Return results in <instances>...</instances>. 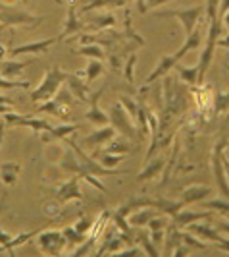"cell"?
<instances>
[{
    "instance_id": "6da1fadb",
    "label": "cell",
    "mask_w": 229,
    "mask_h": 257,
    "mask_svg": "<svg viewBox=\"0 0 229 257\" xmlns=\"http://www.w3.org/2000/svg\"><path fill=\"white\" fill-rule=\"evenodd\" d=\"M66 79H68V72H64L60 66H50L44 72V77L40 79V83L31 91V101L35 104L50 101L52 97L60 91V87H62V83H64Z\"/></svg>"
},
{
    "instance_id": "7a4b0ae2",
    "label": "cell",
    "mask_w": 229,
    "mask_h": 257,
    "mask_svg": "<svg viewBox=\"0 0 229 257\" xmlns=\"http://www.w3.org/2000/svg\"><path fill=\"white\" fill-rule=\"evenodd\" d=\"M60 168H62L64 172H68V174H76V176H79V178H83L87 184H90V186H92L94 190H98V192H102V193L108 192V188H106L96 176H92L89 170L79 163V159L76 157V153H74L72 147H70L68 151H64V157H62V161H60Z\"/></svg>"
},
{
    "instance_id": "3957f363",
    "label": "cell",
    "mask_w": 229,
    "mask_h": 257,
    "mask_svg": "<svg viewBox=\"0 0 229 257\" xmlns=\"http://www.w3.org/2000/svg\"><path fill=\"white\" fill-rule=\"evenodd\" d=\"M44 18L42 16H33L24 10H18L8 4H0V29H8V27H20V26H33L37 27L42 24Z\"/></svg>"
},
{
    "instance_id": "277c9868",
    "label": "cell",
    "mask_w": 229,
    "mask_h": 257,
    "mask_svg": "<svg viewBox=\"0 0 229 257\" xmlns=\"http://www.w3.org/2000/svg\"><path fill=\"white\" fill-rule=\"evenodd\" d=\"M228 140L222 138L214 143V149L210 155V165H212V172H214V180H216L218 192L224 199H229V184L228 176H226V167H224V149H226Z\"/></svg>"
},
{
    "instance_id": "5b68a950",
    "label": "cell",
    "mask_w": 229,
    "mask_h": 257,
    "mask_svg": "<svg viewBox=\"0 0 229 257\" xmlns=\"http://www.w3.org/2000/svg\"><path fill=\"white\" fill-rule=\"evenodd\" d=\"M108 118H110V124L114 126V130L120 136H124L128 140H133V142L139 140V130H137L133 118L128 114V110L124 108V104L120 103V101L112 104V108L108 112Z\"/></svg>"
},
{
    "instance_id": "8992f818",
    "label": "cell",
    "mask_w": 229,
    "mask_h": 257,
    "mask_svg": "<svg viewBox=\"0 0 229 257\" xmlns=\"http://www.w3.org/2000/svg\"><path fill=\"white\" fill-rule=\"evenodd\" d=\"M204 16L202 6H192V8H179V10H160L154 12V18H176L179 24L183 26L185 37L191 35L192 29L198 26L200 18Z\"/></svg>"
},
{
    "instance_id": "52a82bcc",
    "label": "cell",
    "mask_w": 229,
    "mask_h": 257,
    "mask_svg": "<svg viewBox=\"0 0 229 257\" xmlns=\"http://www.w3.org/2000/svg\"><path fill=\"white\" fill-rule=\"evenodd\" d=\"M35 240H37L38 249H40L44 255H62L66 249H68L64 232L56 230V228H50V230L46 228V230L37 232Z\"/></svg>"
},
{
    "instance_id": "ba28073f",
    "label": "cell",
    "mask_w": 229,
    "mask_h": 257,
    "mask_svg": "<svg viewBox=\"0 0 229 257\" xmlns=\"http://www.w3.org/2000/svg\"><path fill=\"white\" fill-rule=\"evenodd\" d=\"M66 143H68V147H72V149H74V153H76V157L79 159V163L87 168L92 176H96V178H104V176H118V174H126V170H116V168L102 167L100 163H98L92 155L85 153V151H83V149H81L74 140L66 138Z\"/></svg>"
},
{
    "instance_id": "9c48e42d",
    "label": "cell",
    "mask_w": 229,
    "mask_h": 257,
    "mask_svg": "<svg viewBox=\"0 0 229 257\" xmlns=\"http://www.w3.org/2000/svg\"><path fill=\"white\" fill-rule=\"evenodd\" d=\"M81 178L72 174V178L64 184H60L54 192V197H56V203L62 207L70 201H81L83 199V192H81V186H79Z\"/></svg>"
},
{
    "instance_id": "30bf717a",
    "label": "cell",
    "mask_w": 229,
    "mask_h": 257,
    "mask_svg": "<svg viewBox=\"0 0 229 257\" xmlns=\"http://www.w3.org/2000/svg\"><path fill=\"white\" fill-rule=\"evenodd\" d=\"M4 118V122H6V126H22V128H29L33 130L35 134H40V132H44V130H48L52 126L48 120H44V118H33V116H22V114H14V112H4L2 114Z\"/></svg>"
},
{
    "instance_id": "8fae6325",
    "label": "cell",
    "mask_w": 229,
    "mask_h": 257,
    "mask_svg": "<svg viewBox=\"0 0 229 257\" xmlns=\"http://www.w3.org/2000/svg\"><path fill=\"white\" fill-rule=\"evenodd\" d=\"M77 0H68V16L64 20V29L58 35V41H66L72 35H77L85 29V24L79 20V12H77Z\"/></svg>"
},
{
    "instance_id": "7c38bea8",
    "label": "cell",
    "mask_w": 229,
    "mask_h": 257,
    "mask_svg": "<svg viewBox=\"0 0 229 257\" xmlns=\"http://www.w3.org/2000/svg\"><path fill=\"white\" fill-rule=\"evenodd\" d=\"M116 134H118V132L114 130V126H112V124H106V126H100L98 130H94L92 134H89V136L83 140V145H85L87 149H90V151H98V149H102L112 138H116Z\"/></svg>"
},
{
    "instance_id": "4fadbf2b",
    "label": "cell",
    "mask_w": 229,
    "mask_h": 257,
    "mask_svg": "<svg viewBox=\"0 0 229 257\" xmlns=\"http://www.w3.org/2000/svg\"><path fill=\"white\" fill-rule=\"evenodd\" d=\"M212 188L210 186H202V184H191L187 188H183L179 193V201L185 207L192 205V203H202L206 197L212 195Z\"/></svg>"
},
{
    "instance_id": "5bb4252c",
    "label": "cell",
    "mask_w": 229,
    "mask_h": 257,
    "mask_svg": "<svg viewBox=\"0 0 229 257\" xmlns=\"http://www.w3.org/2000/svg\"><path fill=\"white\" fill-rule=\"evenodd\" d=\"M100 95L102 91H96V93H92L89 99V108H87V112H85V120L92 124V126H96V128H100V126H106V124H110V118L108 114L104 112L100 108Z\"/></svg>"
},
{
    "instance_id": "9a60e30c",
    "label": "cell",
    "mask_w": 229,
    "mask_h": 257,
    "mask_svg": "<svg viewBox=\"0 0 229 257\" xmlns=\"http://www.w3.org/2000/svg\"><path fill=\"white\" fill-rule=\"evenodd\" d=\"M54 43H58V37L52 39H42V41H35V43H26V45H20V47H14L8 49V54L12 56H20V54H35V56H42L46 54Z\"/></svg>"
},
{
    "instance_id": "2e32d148",
    "label": "cell",
    "mask_w": 229,
    "mask_h": 257,
    "mask_svg": "<svg viewBox=\"0 0 229 257\" xmlns=\"http://www.w3.org/2000/svg\"><path fill=\"white\" fill-rule=\"evenodd\" d=\"M206 219H212V211L210 209H206V211H191V209H185L183 207L172 220L183 230V228H187L192 222H200V220H206Z\"/></svg>"
},
{
    "instance_id": "e0dca14e",
    "label": "cell",
    "mask_w": 229,
    "mask_h": 257,
    "mask_svg": "<svg viewBox=\"0 0 229 257\" xmlns=\"http://www.w3.org/2000/svg\"><path fill=\"white\" fill-rule=\"evenodd\" d=\"M178 62H179V58L176 54H164V56L160 58V62L156 64V68L150 72V76L144 79V87L152 85L158 77H164L166 74H170L172 70H176V64H178Z\"/></svg>"
},
{
    "instance_id": "ac0fdd59",
    "label": "cell",
    "mask_w": 229,
    "mask_h": 257,
    "mask_svg": "<svg viewBox=\"0 0 229 257\" xmlns=\"http://www.w3.org/2000/svg\"><path fill=\"white\" fill-rule=\"evenodd\" d=\"M77 130H79V124H60V126H50L48 130L40 132L38 138L44 143H52V142H58V140L70 138L72 134H76Z\"/></svg>"
},
{
    "instance_id": "d6986e66",
    "label": "cell",
    "mask_w": 229,
    "mask_h": 257,
    "mask_svg": "<svg viewBox=\"0 0 229 257\" xmlns=\"http://www.w3.org/2000/svg\"><path fill=\"white\" fill-rule=\"evenodd\" d=\"M66 83H68V89L72 91V95L76 97L79 103H89L92 89L89 87L87 81H81L79 79V74H68Z\"/></svg>"
},
{
    "instance_id": "ffe728a7",
    "label": "cell",
    "mask_w": 229,
    "mask_h": 257,
    "mask_svg": "<svg viewBox=\"0 0 229 257\" xmlns=\"http://www.w3.org/2000/svg\"><path fill=\"white\" fill-rule=\"evenodd\" d=\"M164 168H166V161L162 157H156V155H154L150 161H146L144 168L137 174V182H139V184H144V182H148V180H156V178L164 172Z\"/></svg>"
},
{
    "instance_id": "44dd1931",
    "label": "cell",
    "mask_w": 229,
    "mask_h": 257,
    "mask_svg": "<svg viewBox=\"0 0 229 257\" xmlns=\"http://www.w3.org/2000/svg\"><path fill=\"white\" fill-rule=\"evenodd\" d=\"M160 211L154 209V207H140V209H135L131 215L128 217L129 224L133 228H146V224L150 222V219H154Z\"/></svg>"
},
{
    "instance_id": "7402d4cb",
    "label": "cell",
    "mask_w": 229,
    "mask_h": 257,
    "mask_svg": "<svg viewBox=\"0 0 229 257\" xmlns=\"http://www.w3.org/2000/svg\"><path fill=\"white\" fill-rule=\"evenodd\" d=\"M146 205L154 207V209H158L160 213L168 215L170 219H174V217L178 215L179 211L185 207L183 203H181V201H172V199H166V197H156V199H150V197H148Z\"/></svg>"
},
{
    "instance_id": "603a6c76",
    "label": "cell",
    "mask_w": 229,
    "mask_h": 257,
    "mask_svg": "<svg viewBox=\"0 0 229 257\" xmlns=\"http://www.w3.org/2000/svg\"><path fill=\"white\" fill-rule=\"evenodd\" d=\"M181 228H179L178 224L172 220L170 224H168V228H166V238H164V249H162V255H172L174 253V249L178 247L181 242H183V238H181Z\"/></svg>"
},
{
    "instance_id": "cb8c5ba5",
    "label": "cell",
    "mask_w": 229,
    "mask_h": 257,
    "mask_svg": "<svg viewBox=\"0 0 229 257\" xmlns=\"http://www.w3.org/2000/svg\"><path fill=\"white\" fill-rule=\"evenodd\" d=\"M126 4H128V0H87L79 8V16L89 14L92 10H116V8H124Z\"/></svg>"
},
{
    "instance_id": "d4e9b609",
    "label": "cell",
    "mask_w": 229,
    "mask_h": 257,
    "mask_svg": "<svg viewBox=\"0 0 229 257\" xmlns=\"http://www.w3.org/2000/svg\"><path fill=\"white\" fill-rule=\"evenodd\" d=\"M187 230L194 234V236H198L200 240H210V242H220L222 240V232L216 230V226H212V224H198V222H192L187 226Z\"/></svg>"
},
{
    "instance_id": "484cf974",
    "label": "cell",
    "mask_w": 229,
    "mask_h": 257,
    "mask_svg": "<svg viewBox=\"0 0 229 257\" xmlns=\"http://www.w3.org/2000/svg\"><path fill=\"white\" fill-rule=\"evenodd\" d=\"M22 174V165L14 163V161H4L0 163V180L6 186H14Z\"/></svg>"
},
{
    "instance_id": "4316f807",
    "label": "cell",
    "mask_w": 229,
    "mask_h": 257,
    "mask_svg": "<svg viewBox=\"0 0 229 257\" xmlns=\"http://www.w3.org/2000/svg\"><path fill=\"white\" fill-rule=\"evenodd\" d=\"M33 64V60H26V62H18V60H2L0 62V76L6 79H18V76L26 70L27 66Z\"/></svg>"
},
{
    "instance_id": "83f0119b",
    "label": "cell",
    "mask_w": 229,
    "mask_h": 257,
    "mask_svg": "<svg viewBox=\"0 0 229 257\" xmlns=\"http://www.w3.org/2000/svg\"><path fill=\"white\" fill-rule=\"evenodd\" d=\"M200 45H202V29L194 27V29H192L191 35H187V37H185V43H183V45L179 47V51H178V52H174V54H176V56H178L179 60H181V58H183V56H185L187 52L196 51V49H198Z\"/></svg>"
},
{
    "instance_id": "f1b7e54d",
    "label": "cell",
    "mask_w": 229,
    "mask_h": 257,
    "mask_svg": "<svg viewBox=\"0 0 229 257\" xmlns=\"http://www.w3.org/2000/svg\"><path fill=\"white\" fill-rule=\"evenodd\" d=\"M112 27H116V18L112 14H102V16H94L85 26V29L94 33V31H104V29H112Z\"/></svg>"
},
{
    "instance_id": "f546056e",
    "label": "cell",
    "mask_w": 229,
    "mask_h": 257,
    "mask_svg": "<svg viewBox=\"0 0 229 257\" xmlns=\"http://www.w3.org/2000/svg\"><path fill=\"white\" fill-rule=\"evenodd\" d=\"M176 72L179 74V79L187 85H196L198 83V64L196 66H181L176 64Z\"/></svg>"
},
{
    "instance_id": "4dcf8cb0",
    "label": "cell",
    "mask_w": 229,
    "mask_h": 257,
    "mask_svg": "<svg viewBox=\"0 0 229 257\" xmlns=\"http://www.w3.org/2000/svg\"><path fill=\"white\" fill-rule=\"evenodd\" d=\"M133 238L137 240V244H139V247L142 249V253H146V255H160V249L152 244L148 232L140 230L139 234H133Z\"/></svg>"
},
{
    "instance_id": "1f68e13d",
    "label": "cell",
    "mask_w": 229,
    "mask_h": 257,
    "mask_svg": "<svg viewBox=\"0 0 229 257\" xmlns=\"http://www.w3.org/2000/svg\"><path fill=\"white\" fill-rule=\"evenodd\" d=\"M102 153H112V155H128L131 151V145H129L126 140H118V138H112L110 142L106 143L102 149H98Z\"/></svg>"
},
{
    "instance_id": "d6a6232c",
    "label": "cell",
    "mask_w": 229,
    "mask_h": 257,
    "mask_svg": "<svg viewBox=\"0 0 229 257\" xmlns=\"http://www.w3.org/2000/svg\"><path fill=\"white\" fill-rule=\"evenodd\" d=\"M62 232H64L68 249H76L77 245L83 244V242H85V238H87V234H81L79 230H76V226H64Z\"/></svg>"
},
{
    "instance_id": "836d02e7",
    "label": "cell",
    "mask_w": 229,
    "mask_h": 257,
    "mask_svg": "<svg viewBox=\"0 0 229 257\" xmlns=\"http://www.w3.org/2000/svg\"><path fill=\"white\" fill-rule=\"evenodd\" d=\"M76 54L81 56H87V58H96V60H104L106 58V52L100 45H94V43H87V45H81L76 51Z\"/></svg>"
},
{
    "instance_id": "e575fe53",
    "label": "cell",
    "mask_w": 229,
    "mask_h": 257,
    "mask_svg": "<svg viewBox=\"0 0 229 257\" xmlns=\"http://www.w3.org/2000/svg\"><path fill=\"white\" fill-rule=\"evenodd\" d=\"M85 79H87V83H92L94 79H98V77L104 74V64H102V60H96V58H89V64L85 68Z\"/></svg>"
},
{
    "instance_id": "d590c367",
    "label": "cell",
    "mask_w": 229,
    "mask_h": 257,
    "mask_svg": "<svg viewBox=\"0 0 229 257\" xmlns=\"http://www.w3.org/2000/svg\"><path fill=\"white\" fill-rule=\"evenodd\" d=\"M204 209H210L212 213H218L222 217L229 219V199H210V201H204L202 203Z\"/></svg>"
},
{
    "instance_id": "8d00e7d4",
    "label": "cell",
    "mask_w": 229,
    "mask_h": 257,
    "mask_svg": "<svg viewBox=\"0 0 229 257\" xmlns=\"http://www.w3.org/2000/svg\"><path fill=\"white\" fill-rule=\"evenodd\" d=\"M92 157L100 163L102 167H106V168H116L124 159H126V155H112V153H102V151H96Z\"/></svg>"
},
{
    "instance_id": "74e56055",
    "label": "cell",
    "mask_w": 229,
    "mask_h": 257,
    "mask_svg": "<svg viewBox=\"0 0 229 257\" xmlns=\"http://www.w3.org/2000/svg\"><path fill=\"white\" fill-rule=\"evenodd\" d=\"M135 64H137V54L135 52H131L129 54V58L124 62V77H126V81H128L129 85H133L135 83Z\"/></svg>"
},
{
    "instance_id": "f35d334b",
    "label": "cell",
    "mask_w": 229,
    "mask_h": 257,
    "mask_svg": "<svg viewBox=\"0 0 229 257\" xmlns=\"http://www.w3.org/2000/svg\"><path fill=\"white\" fill-rule=\"evenodd\" d=\"M170 222H172V219H170L168 215H164V213H158L154 219H150V222L146 224V228H148V230H166Z\"/></svg>"
},
{
    "instance_id": "ab89813d",
    "label": "cell",
    "mask_w": 229,
    "mask_h": 257,
    "mask_svg": "<svg viewBox=\"0 0 229 257\" xmlns=\"http://www.w3.org/2000/svg\"><path fill=\"white\" fill-rule=\"evenodd\" d=\"M29 81H18V79H6L0 76V89H29Z\"/></svg>"
},
{
    "instance_id": "60d3db41",
    "label": "cell",
    "mask_w": 229,
    "mask_h": 257,
    "mask_svg": "<svg viewBox=\"0 0 229 257\" xmlns=\"http://www.w3.org/2000/svg\"><path fill=\"white\" fill-rule=\"evenodd\" d=\"M229 110V91H218L216 97V112L224 114Z\"/></svg>"
},
{
    "instance_id": "b9f144b4",
    "label": "cell",
    "mask_w": 229,
    "mask_h": 257,
    "mask_svg": "<svg viewBox=\"0 0 229 257\" xmlns=\"http://www.w3.org/2000/svg\"><path fill=\"white\" fill-rule=\"evenodd\" d=\"M181 238H183V244H187L189 247H194V249H206V247H208L202 240H198V238H196L194 234H191L189 230L183 232V234H181Z\"/></svg>"
},
{
    "instance_id": "7bdbcfd3",
    "label": "cell",
    "mask_w": 229,
    "mask_h": 257,
    "mask_svg": "<svg viewBox=\"0 0 229 257\" xmlns=\"http://www.w3.org/2000/svg\"><path fill=\"white\" fill-rule=\"evenodd\" d=\"M74 226H76V230H79L81 234H89L90 228H92V220H90L89 217H79V220H77Z\"/></svg>"
},
{
    "instance_id": "ee69618b",
    "label": "cell",
    "mask_w": 229,
    "mask_h": 257,
    "mask_svg": "<svg viewBox=\"0 0 229 257\" xmlns=\"http://www.w3.org/2000/svg\"><path fill=\"white\" fill-rule=\"evenodd\" d=\"M148 234H150V240H152V244L156 245V247L164 245L166 230H148Z\"/></svg>"
},
{
    "instance_id": "f6af8a7d",
    "label": "cell",
    "mask_w": 229,
    "mask_h": 257,
    "mask_svg": "<svg viewBox=\"0 0 229 257\" xmlns=\"http://www.w3.org/2000/svg\"><path fill=\"white\" fill-rule=\"evenodd\" d=\"M214 226H216L218 232L229 236V219H216L214 220Z\"/></svg>"
},
{
    "instance_id": "bcb514c9",
    "label": "cell",
    "mask_w": 229,
    "mask_h": 257,
    "mask_svg": "<svg viewBox=\"0 0 229 257\" xmlns=\"http://www.w3.org/2000/svg\"><path fill=\"white\" fill-rule=\"evenodd\" d=\"M189 253H191V247H189L187 244H183V242H181V244H179L178 247L174 249V253H172V255L181 257V255H189Z\"/></svg>"
},
{
    "instance_id": "7dc6e473",
    "label": "cell",
    "mask_w": 229,
    "mask_h": 257,
    "mask_svg": "<svg viewBox=\"0 0 229 257\" xmlns=\"http://www.w3.org/2000/svg\"><path fill=\"white\" fill-rule=\"evenodd\" d=\"M168 2H172V0H146V8H160Z\"/></svg>"
},
{
    "instance_id": "c3c4849f",
    "label": "cell",
    "mask_w": 229,
    "mask_h": 257,
    "mask_svg": "<svg viewBox=\"0 0 229 257\" xmlns=\"http://www.w3.org/2000/svg\"><path fill=\"white\" fill-rule=\"evenodd\" d=\"M216 245H218V249H222V251H229V238L222 236V240L216 242Z\"/></svg>"
},
{
    "instance_id": "681fc988",
    "label": "cell",
    "mask_w": 229,
    "mask_h": 257,
    "mask_svg": "<svg viewBox=\"0 0 229 257\" xmlns=\"http://www.w3.org/2000/svg\"><path fill=\"white\" fill-rule=\"evenodd\" d=\"M12 236L14 234H10V232L0 230V245H4L6 242H10V240H12Z\"/></svg>"
},
{
    "instance_id": "f907efd6",
    "label": "cell",
    "mask_w": 229,
    "mask_h": 257,
    "mask_svg": "<svg viewBox=\"0 0 229 257\" xmlns=\"http://www.w3.org/2000/svg\"><path fill=\"white\" fill-rule=\"evenodd\" d=\"M6 122H4V118H0V149H2V142H4V134H6Z\"/></svg>"
},
{
    "instance_id": "816d5d0a",
    "label": "cell",
    "mask_w": 229,
    "mask_h": 257,
    "mask_svg": "<svg viewBox=\"0 0 229 257\" xmlns=\"http://www.w3.org/2000/svg\"><path fill=\"white\" fill-rule=\"evenodd\" d=\"M228 10H229V0H220V14L224 16Z\"/></svg>"
},
{
    "instance_id": "f5cc1de1",
    "label": "cell",
    "mask_w": 229,
    "mask_h": 257,
    "mask_svg": "<svg viewBox=\"0 0 229 257\" xmlns=\"http://www.w3.org/2000/svg\"><path fill=\"white\" fill-rule=\"evenodd\" d=\"M6 201H8V193H4L2 199H0V215H2V211L6 209Z\"/></svg>"
},
{
    "instance_id": "db71d44e",
    "label": "cell",
    "mask_w": 229,
    "mask_h": 257,
    "mask_svg": "<svg viewBox=\"0 0 229 257\" xmlns=\"http://www.w3.org/2000/svg\"><path fill=\"white\" fill-rule=\"evenodd\" d=\"M222 24H224V27H226V29L229 31V10L224 14V16H222Z\"/></svg>"
},
{
    "instance_id": "11a10c76",
    "label": "cell",
    "mask_w": 229,
    "mask_h": 257,
    "mask_svg": "<svg viewBox=\"0 0 229 257\" xmlns=\"http://www.w3.org/2000/svg\"><path fill=\"white\" fill-rule=\"evenodd\" d=\"M0 104H8V106H14V101L12 99H8V97H2V95H0Z\"/></svg>"
},
{
    "instance_id": "9f6ffc18",
    "label": "cell",
    "mask_w": 229,
    "mask_h": 257,
    "mask_svg": "<svg viewBox=\"0 0 229 257\" xmlns=\"http://www.w3.org/2000/svg\"><path fill=\"white\" fill-rule=\"evenodd\" d=\"M6 54H8V49H6V47H4L2 43H0V62H2L4 58H6Z\"/></svg>"
},
{
    "instance_id": "6f0895ef",
    "label": "cell",
    "mask_w": 229,
    "mask_h": 257,
    "mask_svg": "<svg viewBox=\"0 0 229 257\" xmlns=\"http://www.w3.org/2000/svg\"><path fill=\"white\" fill-rule=\"evenodd\" d=\"M218 47H224V49H229V39H218Z\"/></svg>"
},
{
    "instance_id": "680465c9",
    "label": "cell",
    "mask_w": 229,
    "mask_h": 257,
    "mask_svg": "<svg viewBox=\"0 0 229 257\" xmlns=\"http://www.w3.org/2000/svg\"><path fill=\"white\" fill-rule=\"evenodd\" d=\"M224 155H226V157L229 159V142L226 143V149H224Z\"/></svg>"
},
{
    "instance_id": "91938a15",
    "label": "cell",
    "mask_w": 229,
    "mask_h": 257,
    "mask_svg": "<svg viewBox=\"0 0 229 257\" xmlns=\"http://www.w3.org/2000/svg\"><path fill=\"white\" fill-rule=\"evenodd\" d=\"M56 2H58V4H64V0H56Z\"/></svg>"
},
{
    "instance_id": "94428289",
    "label": "cell",
    "mask_w": 229,
    "mask_h": 257,
    "mask_svg": "<svg viewBox=\"0 0 229 257\" xmlns=\"http://www.w3.org/2000/svg\"><path fill=\"white\" fill-rule=\"evenodd\" d=\"M226 68H228V70H229V64H226Z\"/></svg>"
},
{
    "instance_id": "6125c7cd",
    "label": "cell",
    "mask_w": 229,
    "mask_h": 257,
    "mask_svg": "<svg viewBox=\"0 0 229 257\" xmlns=\"http://www.w3.org/2000/svg\"><path fill=\"white\" fill-rule=\"evenodd\" d=\"M226 39H229V35H228V37H226Z\"/></svg>"
},
{
    "instance_id": "be15d7a7",
    "label": "cell",
    "mask_w": 229,
    "mask_h": 257,
    "mask_svg": "<svg viewBox=\"0 0 229 257\" xmlns=\"http://www.w3.org/2000/svg\"><path fill=\"white\" fill-rule=\"evenodd\" d=\"M128 2H131V0H128Z\"/></svg>"
}]
</instances>
